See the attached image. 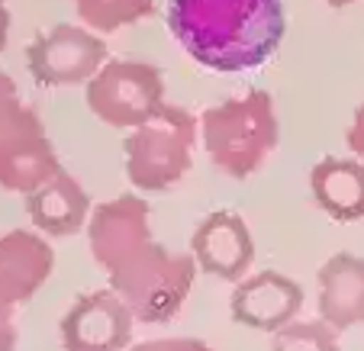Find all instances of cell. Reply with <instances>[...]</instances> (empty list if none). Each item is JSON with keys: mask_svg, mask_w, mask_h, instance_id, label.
<instances>
[{"mask_svg": "<svg viewBox=\"0 0 364 351\" xmlns=\"http://www.w3.org/2000/svg\"><path fill=\"white\" fill-rule=\"evenodd\" d=\"M303 306V287L281 271H258L242 277L232 290L229 313L239 325L255 332H281Z\"/></svg>", "mask_w": 364, "mask_h": 351, "instance_id": "obj_10", "label": "cell"}, {"mask_svg": "<svg viewBox=\"0 0 364 351\" xmlns=\"http://www.w3.org/2000/svg\"><path fill=\"white\" fill-rule=\"evenodd\" d=\"M87 107L110 129H139L155 113L165 110V77L149 62L110 58L87 84Z\"/></svg>", "mask_w": 364, "mask_h": 351, "instance_id": "obj_5", "label": "cell"}, {"mask_svg": "<svg viewBox=\"0 0 364 351\" xmlns=\"http://www.w3.org/2000/svg\"><path fill=\"white\" fill-rule=\"evenodd\" d=\"M271 351H338V332L323 319H306V323L294 319L281 332H274Z\"/></svg>", "mask_w": 364, "mask_h": 351, "instance_id": "obj_16", "label": "cell"}, {"mask_svg": "<svg viewBox=\"0 0 364 351\" xmlns=\"http://www.w3.org/2000/svg\"><path fill=\"white\" fill-rule=\"evenodd\" d=\"M200 139L216 171L232 180H248L264 168L281 139L274 97L268 90H245L206 107L200 113Z\"/></svg>", "mask_w": 364, "mask_h": 351, "instance_id": "obj_3", "label": "cell"}, {"mask_svg": "<svg viewBox=\"0 0 364 351\" xmlns=\"http://www.w3.org/2000/svg\"><path fill=\"white\" fill-rule=\"evenodd\" d=\"M0 351H16V325L0 329Z\"/></svg>", "mask_w": 364, "mask_h": 351, "instance_id": "obj_21", "label": "cell"}, {"mask_svg": "<svg viewBox=\"0 0 364 351\" xmlns=\"http://www.w3.org/2000/svg\"><path fill=\"white\" fill-rule=\"evenodd\" d=\"M168 29L200 68L245 75L281 48L287 7L284 0H168Z\"/></svg>", "mask_w": 364, "mask_h": 351, "instance_id": "obj_2", "label": "cell"}, {"mask_svg": "<svg viewBox=\"0 0 364 351\" xmlns=\"http://www.w3.org/2000/svg\"><path fill=\"white\" fill-rule=\"evenodd\" d=\"M71 7L81 26L94 29L97 36H110L149 20L155 14V0H71Z\"/></svg>", "mask_w": 364, "mask_h": 351, "instance_id": "obj_15", "label": "cell"}, {"mask_svg": "<svg viewBox=\"0 0 364 351\" xmlns=\"http://www.w3.org/2000/svg\"><path fill=\"white\" fill-rule=\"evenodd\" d=\"M23 200H26V213L33 226L42 235H52V239H65V235L87 229V220L94 213L87 190L65 168L48 184H42L39 190H33Z\"/></svg>", "mask_w": 364, "mask_h": 351, "instance_id": "obj_12", "label": "cell"}, {"mask_svg": "<svg viewBox=\"0 0 364 351\" xmlns=\"http://www.w3.org/2000/svg\"><path fill=\"white\" fill-rule=\"evenodd\" d=\"M7 39H10V7L7 0H0V52L7 48Z\"/></svg>", "mask_w": 364, "mask_h": 351, "instance_id": "obj_20", "label": "cell"}, {"mask_svg": "<svg viewBox=\"0 0 364 351\" xmlns=\"http://www.w3.org/2000/svg\"><path fill=\"white\" fill-rule=\"evenodd\" d=\"M309 193L316 207L336 222L364 220V161L361 158H329L309 168Z\"/></svg>", "mask_w": 364, "mask_h": 351, "instance_id": "obj_14", "label": "cell"}, {"mask_svg": "<svg viewBox=\"0 0 364 351\" xmlns=\"http://www.w3.org/2000/svg\"><path fill=\"white\" fill-rule=\"evenodd\" d=\"M62 171L39 113L20 100L0 117V187L29 197Z\"/></svg>", "mask_w": 364, "mask_h": 351, "instance_id": "obj_6", "label": "cell"}, {"mask_svg": "<svg viewBox=\"0 0 364 351\" xmlns=\"http://www.w3.org/2000/svg\"><path fill=\"white\" fill-rule=\"evenodd\" d=\"M129 351H213L200 338H151V342H139Z\"/></svg>", "mask_w": 364, "mask_h": 351, "instance_id": "obj_17", "label": "cell"}, {"mask_svg": "<svg viewBox=\"0 0 364 351\" xmlns=\"http://www.w3.org/2000/svg\"><path fill=\"white\" fill-rule=\"evenodd\" d=\"M191 255L200 271L220 277V281L239 284L255 261V239L239 213L216 210L193 229Z\"/></svg>", "mask_w": 364, "mask_h": 351, "instance_id": "obj_11", "label": "cell"}, {"mask_svg": "<svg viewBox=\"0 0 364 351\" xmlns=\"http://www.w3.org/2000/svg\"><path fill=\"white\" fill-rule=\"evenodd\" d=\"M55 271V252L39 232L10 229L0 235V329L16 325V306L29 303Z\"/></svg>", "mask_w": 364, "mask_h": 351, "instance_id": "obj_9", "label": "cell"}, {"mask_svg": "<svg viewBox=\"0 0 364 351\" xmlns=\"http://www.w3.org/2000/svg\"><path fill=\"white\" fill-rule=\"evenodd\" d=\"M132 310L117 290L103 287L77 296L75 306L62 316L65 351H126L132 338Z\"/></svg>", "mask_w": 364, "mask_h": 351, "instance_id": "obj_8", "label": "cell"}, {"mask_svg": "<svg viewBox=\"0 0 364 351\" xmlns=\"http://www.w3.org/2000/svg\"><path fill=\"white\" fill-rule=\"evenodd\" d=\"M110 62L103 36L81 23H58L26 45V68L39 87H75L87 84Z\"/></svg>", "mask_w": 364, "mask_h": 351, "instance_id": "obj_7", "label": "cell"}, {"mask_svg": "<svg viewBox=\"0 0 364 351\" xmlns=\"http://www.w3.org/2000/svg\"><path fill=\"white\" fill-rule=\"evenodd\" d=\"M200 136V119L191 110L165 104L149 123L132 129L123 142L126 178L145 193H161L178 187L193 168V148Z\"/></svg>", "mask_w": 364, "mask_h": 351, "instance_id": "obj_4", "label": "cell"}, {"mask_svg": "<svg viewBox=\"0 0 364 351\" xmlns=\"http://www.w3.org/2000/svg\"><path fill=\"white\" fill-rule=\"evenodd\" d=\"M319 319L336 332L364 323V258L338 252L319 268Z\"/></svg>", "mask_w": 364, "mask_h": 351, "instance_id": "obj_13", "label": "cell"}, {"mask_svg": "<svg viewBox=\"0 0 364 351\" xmlns=\"http://www.w3.org/2000/svg\"><path fill=\"white\" fill-rule=\"evenodd\" d=\"M323 4L332 10H345V7H351V4H358V0H323Z\"/></svg>", "mask_w": 364, "mask_h": 351, "instance_id": "obj_22", "label": "cell"}, {"mask_svg": "<svg viewBox=\"0 0 364 351\" xmlns=\"http://www.w3.org/2000/svg\"><path fill=\"white\" fill-rule=\"evenodd\" d=\"M345 145H348V152H355V158L364 161V104L351 117V126L345 132Z\"/></svg>", "mask_w": 364, "mask_h": 351, "instance_id": "obj_18", "label": "cell"}, {"mask_svg": "<svg viewBox=\"0 0 364 351\" xmlns=\"http://www.w3.org/2000/svg\"><path fill=\"white\" fill-rule=\"evenodd\" d=\"M20 104V90H16V81L0 68V117L10 110V107Z\"/></svg>", "mask_w": 364, "mask_h": 351, "instance_id": "obj_19", "label": "cell"}, {"mask_svg": "<svg viewBox=\"0 0 364 351\" xmlns=\"http://www.w3.org/2000/svg\"><path fill=\"white\" fill-rule=\"evenodd\" d=\"M87 245L110 290L123 296L136 323H171L197 281L193 255L165 248L151 235V207L136 193H119L94 207Z\"/></svg>", "mask_w": 364, "mask_h": 351, "instance_id": "obj_1", "label": "cell"}]
</instances>
